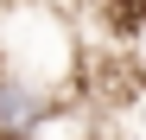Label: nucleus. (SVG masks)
Returning <instances> with one entry per match:
<instances>
[{
    "label": "nucleus",
    "instance_id": "nucleus-1",
    "mask_svg": "<svg viewBox=\"0 0 146 140\" xmlns=\"http://www.w3.org/2000/svg\"><path fill=\"white\" fill-rule=\"evenodd\" d=\"M57 89L44 83V77H26V70H13V64H0V140H26L44 115H57Z\"/></svg>",
    "mask_w": 146,
    "mask_h": 140
},
{
    "label": "nucleus",
    "instance_id": "nucleus-2",
    "mask_svg": "<svg viewBox=\"0 0 146 140\" xmlns=\"http://www.w3.org/2000/svg\"><path fill=\"white\" fill-rule=\"evenodd\" d=\"M26 140H89V121H83L76 108H57V115H44Z\"/></svg>",
    "mask_w": 146,
    "mask_h": 140
}]
</instances>
